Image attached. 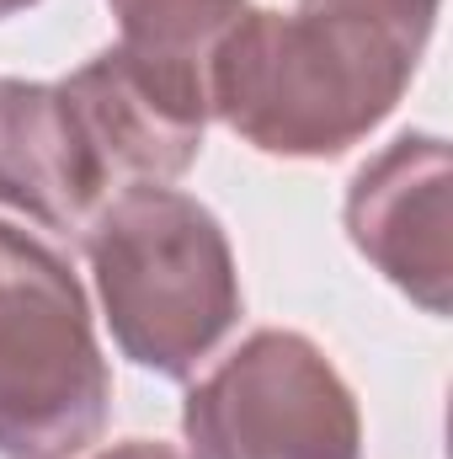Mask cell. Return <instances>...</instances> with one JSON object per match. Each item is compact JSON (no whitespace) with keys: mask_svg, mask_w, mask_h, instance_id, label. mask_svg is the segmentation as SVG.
Masks as SVG:
<instances>
[{"mask_svg":"<svg viewBox=\"0 0 453 459\" xmlns=\"http://www.w3.org/2000/svg\"><path fill=\"white\" fill-rule=\"evenodd\" d=\"M113 368L70 262L0 220V459H81L107 438Z\"/></svg>","mask_w":453,"mask_h":459,"instance_id":"cell-3","label":"cell"},{"mask_svg":"<svg viewBox=\"0 0 453 459\" xmlns=\"http://www.w3.org/2000/svg\"><path fill=\"white\" fill-rule=\"evenodd\" d=\"M0 204L59 235H81L107 204L59 81L0 75Z\"/></svg>","mask_w":453,"mask_h":459,"instance_id":"cell-7","label":"cell"},{"mask_svg":"<svg viewBox=\"0 0 453 459\" xmlns=\"http://www.w3.org/2000/svg\"><path fill=\"white\" fill-rule=\"evenodd\" d=\"M453 155L438 134H400L346 182L341 220L352 246L427 316L453 305V246H449Z\"/></svg>","mask_w":453,"mask_h":459,"instance_id":"cell-5","label":"cell"},{"mask_svg":"<svg viewBox=\"0 0 453 459\" xmlns=\"http://www.w3.org/2000/svg\"><path fill=\"white\" fill-rule=\"evenodd\" d=\"M117 16V48L160 81L209 102V65L225 32L251 0H107Z\"/></svg>","mask_w":453,"mask_h":459,"instance_id":"cell-8","label":"cell"},{"mask_svg":"<svg viewBox=\"0 0 453 459\" xmlns=\"http://www.w3.org/2000/svg\"><path fill=\"white\" fill-rule=\"evenodd\" d=\"M438 16L395 0L245 5L209 65V113L272 160H337L400 108Z\"/></svg>","mask_w":453,"mask_h":459,"instance_id":"cell-1","label":"cell"},{"mask_svg":"<svg viewBox=\"0 0 453 459\" xmlns=\"http://www.w3.org/2000/svg\"><path fill=\"white\" fill-rule=\"evenodd\" d=\"M91 459H187V455L176 444H160V438H128V444H113V449H102Z\"/></svg>","mask_w":453,"mask_h":459,"instance_id":"cell-9","label":"cell"},{"mask_svg":"<svg viewBox=\"0 0 453 459\" xmlns=\"http://www.w3.org/2000/svg\"><path fill=\"white\" fill-rule=\"evenodd\" d=\"M27 5H38V0H0V22H5V16H21Z\"/></svg>","mask_w":453,"mask_h":459,"instance_id":"cell-11","label":"cell"},{"mask_svg":"<svg viewBox=\"0 0 453 459\" xmlns=\"http://www.w3.org/2000/svg\"><path fill=\"white\" fill-rule=\"evenodd\" d=\"M187 459H363V411L326 347L261 326L187 390Z\"/></svg>","mask_w":453,"mask_h":459,"instance_id":"cell-4","label":"cell"},{"mask_svg":"<svg viewBox=\"0 0 453 459\" xmlns=\"http://www.w3.org/2000/svg\"><path fill=\"white\" fill-rule=\"evenodd\" d=\"M117 352L160 379H192L245 316L225 225L182 187H123L81 230Z\"/></svg>","mask_w":453,"mask_h":459,"instance_id":"cell-2","label":"cell"},{"mask_svg":"<svg viewBox=\"0 0 453 459\" xmlns=\"http://www.w3.org/2000/svg\"><path fill=\"white\" fill-rule=\"evenodd\" d=\"M395 5H406V11H422V16H438V5H443V0H395Z\"/></svg>","mask_w":453,"mask_h":459,"instance_id":"cell-10","label":"cell"},{"mask_svg":"<svg viewBox=\"0 0 453 459\" xmlns=\"http://www.w3.org/2000/svg\"><path fill=\"white\" fill-rule=\"evenodd\" d=\"M59 91L70 102V117L107 198L139 182L171 187L198 160L203 128L214 117L203 97L160 81L117 43L86 59L81 70H70Z\"/></svg>","mask_w":453,"mask_h":459,"instance_id":"cell-6","label":"cell"}]
</instances>
